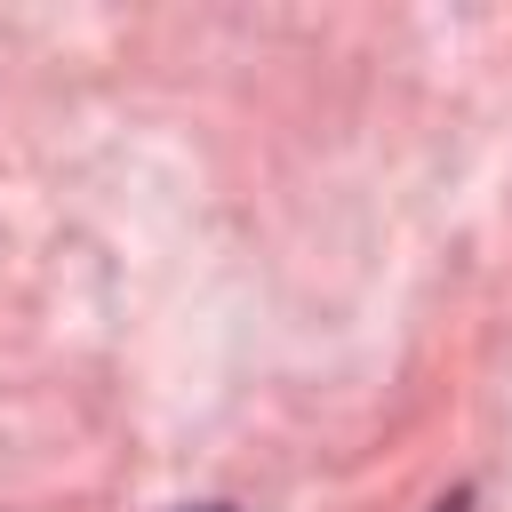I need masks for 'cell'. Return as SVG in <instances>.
<instances>
[{
    "instance_id": "6da1fadb",
    "label": "cell",
    "mask_w": 512,
    "mask_h": 512,
    "mask_svg": "<svg viewBox=\"0 0 512 512\" xmlns=\"http://www.w3.org/2000/svg\"><path fill=\"white\" fill-rule=\"evenodd\" d=\"M432 512H472V488H448V496H440Z\"/></svg>"
},
{
    "instance_id": "7a4b0ae2",
    "label": "cell",
    "mask_w": 512,
    "mask_h": 512,
    "mask_svg": "<svg viewBox=\"0 0 512 512\" xmlns=\"http://www.w3.org/2000/svg\"><path fill=\"white\" fill-rule=\"evenodd\" d=\"M192 512H240V504H192Z\"/></svg>"
}]
</instances>
